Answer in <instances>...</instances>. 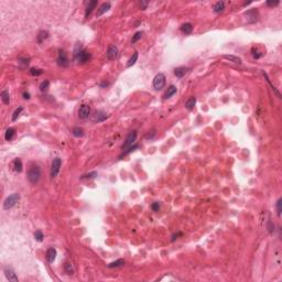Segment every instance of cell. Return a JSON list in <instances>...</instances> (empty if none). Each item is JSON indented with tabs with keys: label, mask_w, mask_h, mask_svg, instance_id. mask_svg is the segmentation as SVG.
I'll return each mask as SVG.
<instances>
[{
	"label": "cell",
	"mask_w": 282,
	"mask_h": 282,
	"mask_svg": "<svg viewBox=\"0 0 282 282\" xmlns=\"http://www.w3.org/2000/svg\"><path fill=\"white\" fill-rule=\"evenodd\" d=\"M41 178V170L38 165H34L28 171V180L32 184H36Z\"/></svg>",
	"instance_id": "1"
},
{
	"label": "cell",
	"mask_w": 282,
	"mask_h": 282,
	"mask_svg": "<svg viewBox=\"0 0 282 282\" xmlns=\"http://www.w3.org/2000/svg\"><path fill=\"white\" fill-rule=\"evenodd\" d=\"M20 199V195L18 193H13L9 195L8 197L6 198L5 203H3V209L8 211V209H11V208L15 206V204L19 202Z\"/></svg>",
	"instance_id": "2"
},
{
	"label": "cell",
	"mask_w": 282,
	"mask_h": 282,
	"mask_svg": "<svg viewBox=\"0 0 282 282\" xmlns=\"http://www.w3.org/2000/svg\"><path fill=\"white\" fill-rule=\"evenodd\" d=\"M137 136H138V134H137V131L136 130H132V131H130L128 134V136H127V138H126V140H125L124 144L121 146V150L122 151H125L126 149L130 148V147H132L134 143H136V140H137Z\"/></svg>",
	"instance_id": "3"
},
{
	"label": "cell",
	"mask_w": 282,
	"mask_h": 282,
	"mask_svg": "<svg viewBox=\"0 0 282 282\" xmlns=\"http://www.w3.org/2000/svg\"><path fill=\"white\" fill-rule=\"evenodd\" d=\"M165 86V76L162 73H159L155 75L153 79V87L157 90H161Z\"/></svg>",
	"instance_id": "4"
},
{
	"label": "cell",
	"mask_w": 282,
	"mask_h": 282,
	"mask_svg": "<svg viewBox=\"0 0 282 282\" xmlns=\"http://www.w3.org/2000/svg\"><path fill=\"white\" fill-rule=\"evenodd\" d=\"M244 15L246 17L248 23H255V22H257L258 19H259V12H258L256 9H250V10L245 11Z\"/></svg>",
	"instance_id": "5"
},
{
	"label": "cell",
	"mask_w": 282,
	"mask_h": 282,
	"mask_svg": "<svg viewBox=\"0 0 282 282\" xmlns=\"http://www.w3.org/2000/svg\"><path fill=\"white\" fill-rule=\"evenodd\" d=\"M57 64L61 67H67L69 64V57H67V54L65 52L64 50H59V54H57Z\"/></svg>",
	"instance_id": "6"
},
{
	"label": "cell",
	"mask_w": 282,
	"mask_h": 282,
	"mask_svg": "<svg viewBox=\"0 0 282 282\" xmlns=\"http://www.w3.org/2000/svg\"><path fill=\"white\" fill-rule=\"evenodd\" d=\"M61 165H62V160L61 159L59 158L53 159L52 164H51V176L53 178L57 176V174L59 172V169H61Z\"/></svg>",
	"instance_id": "7"
},
{
	"label": "cell",
	"mask_w": 282,
	"mask_h": 282,
	"mask_svg": "<svg viewBox=\"0 0 282 282\" xmlns=\"http://www.w3.org/2000/svg\"><path fill=\"white\" fill-rule=\"evenodd\" d=\"M118 54H119V50L116 45H110L108 48V50H107V53H106L107 59H110V61H115V59L118 57Z\"/></svg>",
	"instance_id": "8"
},
{
	"label": "cell",
	"mask_w": 282,
	"mask_h": 282,
	"mask_svg": "<svg viewBox=\"0 0 282 282\" xmlns=\"http://www.w3.org/2000/svg\"><path fill=\"white\" fill-rule=\"evenodd\" d=\"M90 115V107L88 105H82L78 109V117L80 119H87Z\"/></svg>",
	"instance_id": "9"
},
{
	"label": "cell",
	"mask_w": 282,
	"mask_h": 282,
	"mask_svg": "<svg viewBox=\"0 0 282 282\" xmlns=\"http://www.w3.org/2000/svg\"><path fill=\"white\" fill-rule=\"evenodd\" d=\"M90 57H92V54H90L89 52H87V51H85L84 50V51H83L78 56H76L75 59H76L77 63H79V64H85V63H87L89 59H90Z\"/></svg>",
	"instance_id": "10"
},
{
	"label": "cell",
	"mask_w": 282,
	"mask_h": 282,
	"mask_svg": "<svg viewBox=\"0 0 282 282\" xmlns=\"http://www.w3.org/2000/svg\"><path fill=\"white\" fill-rule=\"evenodd\" d=\"M5 276L9 281L18 282V277L15 273V271L11 268H5Z\"/></svg>",
	"instance_id": "11"
},
{
	"label": "cell",
	"mask_w": 282,
	"mask_h": 282,
	"mask_svg": "<svg viewBox=\"0 0 282 282\" xmlns=\"http://www.w3.org/2000/svg\"><path fill=\"white\" fill-rule=\"evenodd\" d=\"M45 258H46V260H48L50 263L54 262L55 258H56V250H55V248H53V247L49 248L48 251H46V253H45Z\"/></svg>",
	"instance_id": "12"
},
{
	"label": "cell",
	"mask_w": 282,
	"mask_h": 282,
	"mask_svg": "<svg viewBox=\"0 0 282 282\" xmlns=\"http://www.w3.org/2000/svg\"><path fill=\"white\" fill-rule=\"evenodd\" d=\"M106 118H107V114H106L105 111H103V110H97V111L95 113L93 120H94L95 122H101V121H104Z\"/></svg>",
	"instance_id": "13"
},
{
	"label": "cell",
	"mask_w": 282,
	"mask_h": 282,
	"mask_svg": "<svg viewBox=\"0 0 282 282\" xmlns=\"http://www.w3.org/2000/svg\"><path fill=\"white\" fill-rule=\"evenodd\" d=\"M110 7H111L110 2H104L103 5L99 6V8L97 9V13H96V15H97V17H100L101 15H104L105 12H107V11L110 9Z\"/></svg>",
	"instance_id": "14"
},
{
	"label": "cell",
	"mask_w": 282,
	"mask_h": 282,
	"mask_svg": "<svg viewBox=\"0 0 282 282\" xmlns=\"http://www.w3.org/2000/svg\"><path fill=\"white\" fill-rule=\"evenodd\" d=\"M97 6V0H93V1H88V3L86 6V10H85V17L88 18V15L92 13V11L95 9V7Z\"/></svg>",
	"instance_id": "15"
},
{
	"label": "cell",
	"mask_w": 282,
	"mask_h": 282,
	"mask_svg": "<svg viewBox=\"0 0 282 282\" xmlns=\"http://www.w3.org/2000/svg\"><path fill=\"white\" fill-rule=\"evenodd\" d=\"M176 92H178V88H176V86H174V85H171V86H169L168 89H167V92L164 93L163 95V98L164 99H168L170 98V97H172L174 94H176Z\"/></svg>",
	"instance_id": "16"
},
{
	"label": "cell",
	"mask_w": 282,
	"mask_h": 282,
	"mask_svg": "<svg viewBox=\"0 0 282 282\" xmlns=\"http://www.w3.org/2000/svg\"><path fill=\"white\" fill-rule=\"evenodd\" d=\"M188 72V67H185V66H180V67H176V69H174V75H175L176 77H178V78H181V77H183L184 75L186 74Z\"/></svg>",
	"instance_id": "17"
},
{
	"label": "cell",
	"mask_w": 282,
	"mask_h": 282,
	"mask_svg": "<svg viewBox=\"0 0 282 282\" xmlns=\"http://www.w3.org/2000/svg\"><path fill=\"white\" fill-rule=\"evenodd\" d=\"M224 9H225V2L224 1H217L213 6V10L215 13H220L224 11Z\"/></svg>",
	"instance_id": "18"
},
{
	"label": "cell",
	"mask_w": 282,
	"mask_h": 282,
	"mask_svg": "<svg viewBox=\"0 0 282 282\" xmlns=\"http://www.w3.org/2000/svg\"><path fill=\"white\" fill-rule=\"evenodd\" d=\"M223 57L225 59H228L229 62H233L235 64H241V59L238 56H235V55H224Z\"/></svg>",
	"instance_id": "19"
},
{
	"label": "cell",
	"mask_w": 282,
	"mask_h": 282,
	"mask_svg": "<svg viewBox=\"0 0 282 282\" xmlns=\"http://www.w3.org/2000/svg\"><path fill=\"white\" fill-rule=\"evenodd\" d=\"M181 30H182V32L185 33V34H191L193 32V25H192V23H184L181 27Z\"/></svg>",
	"instance_id": "20"
},
{
	"label": "cell",
	"mask_w": 282,
	"mask_h": 282,
	"mask_svg": "<svg viewBox=\"0 0 282 282\" xmlns=\"http://www.w3.org/2000/svg\"><path fill=\"white\" fill-rule=\"evenodd\" d=\"M195 104H196V98L195 97H190L186 100V103H185V108L188 109V110H192L195 107Z\"/></svg>",
	"instance_id": "21"
},
{
	"label": "cell",
	"mask_w": 282,
	"mask_h": 282,
	"mask_svg": "<svg viewBox=\"0 0 282 282\" xmlns=\"http://www.w3.org/2000/svg\"><path fill=\"white\" fill-rule=\"evenodd\" d=\"M15 134V129H13V128H8L7 130H6L5 139L7 140V141H10V140H12V139H13Z\"/></svg>",
	"instance_id": "22"
},
{
	"label": "cell",
	"mask_w": 282,
	"mask_h": 282,
	"mask_svg": "<svg viewBox=\"0 0 282 282\" xmlns=\"http://www.w3.org/2000/svg\"><path fill=\"white\" fill-rule=\"evenodd\" d=\"M1 100L5 105H8L10 103V96H9V92L6 89V90H2L1 92Z\"/></svg>",
	"instance_id": "23"
},
{
	"label": "cell",
	"mask_w": 282,
	"mask_h": 282,
	"mask_svg": "<svg viewBox=\"0 0 282 282\" xmlns=\"http://www.w3.org/2000/svg\"><path fill=\"white\" fill-rule=\"evenodd\" d=\"M48 36H49V32H48V31H44V30L40 31L39 34H38V36H36L38 42H39V43H42V42H43L45 39H48Z\"/></svg>",
	"instance_id": "24"
},
{
	"label": "cell",
	"mask_w": 282,
	"mask_h": 282,
	"mask_svg": "<svg viewBox=\"0 0 282 282\" xmlns=\"http://www.w3.org/2000/svg\"><path fill=\"white\" fill-rule=\"evenodd\" d=\"M251 55H253V59H260V57H262L263 55H265V53L261 52V51H259L258 48H255L253 46V49H251Z\"/></svg>",
	"instance_id": "25"
},
{
	"label": "cell",
	"mask_w": 282,
	"mask_h": 282,
	"mask_svg": "<svg viewBox=\"0 0 282 282\" xmlns=\"http://www.w3.org/2000/svg\"><path fill=\"white\" fill-rule=\"evenodd\" d=\"M72 134H73L74 137H77V138L83 137V136H84V130H83L82 128H79V127H75V128L72 130Z\"/></svg>",
	"instance_id": "26"
},
{
	"label": "cell",
	"mask_w": 282,
	"mask_h": 282,
	"mask_svg": "<svg viewBox=\"0 0 282 282\" xmlns=\"http://www.w3.org/2000/svg\"><path fill=\"white\" fill-rule=\"evenodd\" d=\"M138 61V53L137 52H134V54H132V56L129 59L128 63H127V67H131L132 65L136 64V62Z\"/></svg>",
	"instance_id": "27"
},
{
	"label": "cell",
	"mask_w": 282,
	"mask_h": 282,
	"mask_svg": "<svg viewBox=\"0 0 282 282\" xmlns=\"http://www.w3.org/2000/svg\"><path fill=\"white\" fill-rule=\"evenodd\" d=\"M125 265V260L124 259H118V260H116V261H114V262H110L108 265V268H118V267H121V266H124Z\"/></svg>",
	"instance_id": "28"
},
{
	"label": "cell",
	"mask_w": 282,
	"mask_h": 282,
	"mask_svg": "<svg viewBox=\"0 0 282 282\" xmlns=\"http://www.w3.org/2000/svg\"><path fill=\"white\" fill-rule=\"evenodd\" d=\"M13 167H15V170L18 172V173H20L21 171H22V162H21V160L20 159H15V161H13Z\"/></svg>",
	"instance_id": "29"
},
{
	"label": "cell",
	"mask_w": 282,
	"mask_h": 282,
	"mask_svg": "<svg viewBox=\"0 0 282 282\" xmlns=\"http://www.w3.org/2000/svg\"><path fill=\"white\" fill-rule=\"evenodd\" d=\"M83 51H84V50H83V46H82V44L77 42V43L75 44L74 51H73V53H74V56H75V57H76V56H78V55L80 54V53H82Z\"/></svg>",
	"instance_id": "30"
},
{
	"label": "cell",
	"mask_w": 282,
	"mask_h": 282,
	"mask_svg": "<svg viewBox=\"0 0 282 282\" xmlns=\"http://www.w3.org/2000/svg\"><path fill=\"white\" fill-rule=\"evenodd\" d=\"M138 148H139V146H138V144H134L132 147H130V148L126 149L125 151H122V153H121V154H120V155H119V159H121V158H122V157H124V155H127V154H129V153H130V152H132L134 150H136V149H138Z\"/></svg>",
	"instance_id": "31"
},
{
	"label": "cell",
	"mask_w": 282,
	"mask_h": 282,
	"mask_svg": "<svg viewBox=\"0 0 282 282\" xmlns=\"http://www.w3.org/2000/svg\"><path fill=\"white\" fill-rule=\"evenodd\" d=\"M64 270L67 274H74V268H73V266H72L71 262H65Z\"/></svg>",
	"instance_id": "32"
},
{
	"label": "cell",
	"mask_w": 282,
	"mask_h": 282,
	"mask_svg": "<svg viewBox=\"0 0 282 282\" xmlns=\"http://www.w3.org/2000/svg\"><path fill=\"white\" fill-rule=\"evenodd\" d=\"M49 88H50L49 80H44V82H42L41 85H40V90H41L42 93H46V92L49 90Z\"/></svg>",
	"instance_id": "33"
},
{
	"label": "cell",
	"mask_w": 282,
	"mask_h": 282,
	"mask_svg": "<svg viewBox=\"0 0 282 282\" xmlns=\"http://www.w3.org/2000/svg\"><path fill=\"white\" fill-rule=\"evenodd\" d=\"M30 74L32 75V76H39V75L43 74V71L41 69H35V67H32V69H30Z\"/></svg>",
	"instance_id": "34"
},
{
	"label": "cell",
	"mask_w": 282,
	"mask_h": 282,
	"mask_svg": "<svg viewBox=\"0 0 282 282\" xmlns=\"http://www.w3.org/2000/svg\"><path fill=\"white\" fill-rule=\"evenodd\" d=\"M262 74H263V76H265V77H266V79H267V82H268V83H269V84H270V86H271V89H272L273 92H274V93H276V94H277V96H278V97H279V98H281V95H280V93H279V92H278V90H277V88H276V87H274V86H273V85L271 84V82H270V79L268 78V75L266 74V73H265V72H262Z\"/></svg>",
	"instance_id": "35"
},
{
	"label": "cell",
	"mask_w": 282,
	"mask_h": 282,
	"mask_svg": "<svg viewBox=\"0 0 282 282\" xmlns=\"http://www.w3.org/2000/svg\"><path fill=\"white\" fill-rule=\"evenodd\" d=\"M22 110H23V108H22V107H19V108L15 109V113H13V115H12V121H15V120L18 119V117H19L20 115H21V113H22Z\"/></svg>",
	"instance_id": "36"
},
{
	"label": "cell",
	"mask_w": 282,
	"mask_h": 282,
	"mask_svg": "<svg viewBox=\"0 0 282 282\" xmlns=\"http://www.w3.org/2000/svg\"><path fill=\"white\" fill-rule=\"evenodd\" d=\"M142 34H143V33H142L141 31H139V32H137V33H136V34H134V36H132V39H131V43H136V42H138L139 40L141 39V36H142Z\"/></svg>",
	"instance_id": "37"
},
{
	"label": "cell",
	"mask_w": 282,
	"mask_h": 282,
	"mask_svg": "<svg viewBox=\"0 0 282 282\" xmlns=\"http://www.w3.org/2000/svg\"><path fill=\"white\" fill-rule=\"evenodd\" d=\"M34 238L38 240V241H42L43 240V238H44V236H43V233L41 232V230H36L34 233Z\"/></svg>",
	"instance_id": "38"
},
{
	"label": "cell",
	"mask_w": 282,
	"mask_h": 282,
	"mask_svg": "<svg viewBox=\"0 0 282 282\" xmlns=\"http://www.w3.org/2000/svg\"><path fill=\"white\" fill-rule=\"evenodd\" d=\"M97 176V172L96 171H94V172H90V173H87V174H84V175H82V180H84V178H94Z\"/></svg>",
	"instance_id": "39"
},
{
	"label": "cell",
	"mask_w": 282,
	"mask_h": 282,
	"mask_svg": "<svg viewBox=\"0 0 282 282\" xmlns=\"http://www.w3.org/2000/svg\"><path fill=\"white\" fill-rule=\"evenodd\" d=\"M281 205H282V198L280 197L277 201V214H278V216H279V217L281 216V212H282Z\"/></svg>",
	"instance_id": "40"
},
{
	"label": "cell",
	"mask_w": 282,
	"mask_h": 282,
	"mask_svg": "<svg viewBox=\"0 0 282 282\" xmlns=\"http://www.w3.org/2000/svg\"><path fill=\"white\" fill-rule=\"evenodd\" d=\"M267 229H268V232H269L270 234H272L273 232H274V225H273V223L271 222V220H268Z\"/></svg>",
	"instance_id": "41"
},
{
	"label": "cell",
	"mask_w": 282,
	"mask_h": 282,
	"mask_svg": "<svg viewBox=\"0 0 282 282\" xmlns=\"http://www.w3.org/2000/svg\"><path fill=\"white\" fill-rule=\"evenodd\" d=\"M183 236V233L182 232H178V233H175L172 235V237H171V241H175L176 239H178L180 237H182Z\"/></svg>",
	"instance_id": "42"
},
{
	"label": "cell",
	"mask_w": 282,
	"mask_h": 282,
	"mask_svg": "<svg viewBox=\"0 0 282 282\" xmlns=\"http://www.w3.org/2000/svg\"><path fill=\"white\" fill-rule=\"evenodd\" d=\"M29 61L30 59H28V57H19V59H18V62H20L21 64H23V65L29 64Z\"/></svg>",
	"instance_id": "43"
},
{
	"label": "cell",
	"mask_w": 282,
	"mask_h": 282,
	"mask_svg": "<svg viewBox=\"0 0 282 282\" xmlns=\"http://www.w3.org/2000/svg\"><path fill=\"white\" fill-rule=\"evenodd\" d=\"M151 208L153 209L154 212H159V211H160V208H161V205H160L158 202H155V203H153L152 205H151Z\"/></svg>",
	"instance_id": "44"
},
{
	"label": "cell",
	"mask_w": 282,
	"mask_h": 282,
	"mask_svg": "<svg viewBox=\"0 0 282 282\" xmlns=\"http://www.w3.org/2000/svg\"><path fill=\"white\" fill-rule=\"evenodd\" d=\"M279 3H280V1H278V0L277 1H267V2H266V5L269 6V7H276V6H278Z\"/></svg>",
	"instance_id": "45"
},
{
	"label": "cell",
	"mask_w": 282,
	"mask_h": 282,
	"mask_svg": "<svg viewBox=\"0 0 282 282\" xmlns=\"http://www.w3.org/2000/svg\"><path fill=\"white\" fill-rule=\"evenodd\" d=\"M148 5H149V2H147V1H141V2H140V7H141V9H143V10L148 7Z\"/></svg>",
	"instance_id": "46"
},
{
	"label": "cell",
	"mask_w": 282,
	"mask_h": 282,
	"mask_svg": "<svg viewBox=\"0 0 282 282\" xmlns=\"http://www.w3.org/2000/svg\"><path fill=\"white\" fill-rule=\"evenodd\" d=\"M154 136H155V131H154V130H152V131H151V134L149 132V134L146 136V138H147V139H152Z\"/></svg>",
	"instance_id": "47"
},
{
	"label": "cell",
	"mask_w": 282,
	"mask_h": 282,
	"mask_svg": "<svg viewBox=\"0 0 282 282\" xmlns=\"http://www.w3.org/2000/svg\"><path fill=\"white\" fill-rule=\"evenodd\" d=\"M23 98H24V99H30V94L28 93V92H24V93H23Z\"/></svg>",
	"instance_id": "48"
},
{
	"label": "cell",
	"mask_w": 282,
	"mask_h": 282,
	"mask_svg": "<svg viewBox=\"0 0 282 282\" xmlns=\"http://www.w3.org/2000/svg\"><path fill=\"white\" fill-rule=\"evenodd\" d=\"M109 85L108 82H103V83H100V87H107Z\"/></svg>",
	"instance_id": "49"
}]
</instances>
